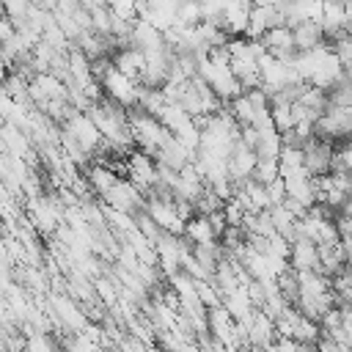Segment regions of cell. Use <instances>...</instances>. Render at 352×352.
<instances>
[{
  "instance_id": "obj_1",
  "label": "cell",
  "mask_w": 352,
  "mask_h": 352,
  "mask_svg": "<svg viewBox=\"0 0 352 352\" xmlns=\"http://www.w3.org/2000/svg\"><path fill=\"white\" fill-rule=\"evenodd\" d=\"M99 85H102L104 99L121 104L124 110H135L138 102H140V82L132 80V77H126V74H121L116 66H110V69L102 74Z\"/></svg>"
},
{
  "instance_id": "obj_2",
  "label": "cell",
  "mask_w": 352,
  "mask_h": 352,
  "mask_svg": "<svg viewBox=\"0 0 352 352\" xmlns=\"http://www.w3.org/2000/svg\"><path fill=\"white\" fill-rule=\"evenodd\" d=\"M66 135H72L74 140H77V146L88 154V157H94V154H99V151H104V135L99 132V126L94 124V118L88 116V113H77V116H72L63 126H60Z\"/></svg>"
},
{
  "instance_id": "obj_3",
  "label": "cell",
  "mask_w": 352,
  "mask_h": 352,
  "mask_svg": "<svg viewBox=\"0 0 352 352\" xmlns=\"http://www.w3.org/2000/svg\"><path fill=\"white\" fill-rule=\"evenodd\" d=\"M126 176H129V182H132L143 195H148V192H154V190L160 187L157 160L148 157V154H143V151H138V148L126 157Z\"/></svg>"
},
{
  "instance_id": "obj_4",
  "label": "cell",
  "mask_w": 352,
  "mask_h": 352,
  "mask_svg": "<svg viewBox=\"0 0 352 352\" xmlns=\"http://www.w3.org/2000/svg\"><path fill=\"white\" fill-rule=\"evenodd\" d=\"M104 206L116 209V212H124V214H132L138 217L140 212H146V195L129 182V179H121L104 198H102Z\"/></svg>"
},
{
  "instance_id": "obj_5",
  "label": "cell",
  "mask_w": 352,
  "mask_h": 352,
  "mask_svg": "<svg viewBox=\"0 0 352 352\" xmlns=\"http://www.w3.org/2000/svg\"><path fill=\"white\" fill-rule=\"evenodd\" d=\"M302 165L314 179L330 176L333 168H336V146L327 143V140H319V138L308 140L305 148H302Z\"/></svg>"
},
{
  "instance_id": "obj_6",
  "label": "cell",
  "mask_w": 352,
  "mask_h": 352,
  "mask_svg": "<svg viewBox=\"0 0 352 352\" xmlns=\"http://www.w3.org/2000/svg\"><path fill=\"white\" fill-rule=\"evenodd\" d=\"M256 168H258V154L256 148H250L248 143L236 140L234 143V151L228 157V176L236 187H242L245 182H250L256 176Z\"/></svg>"
},
{
  "instance_id": "obj_7",
  "label": "cell",
  "mask_w": 352,
  "mask_h": 352,
  "mask_svg": "<svg viewBox=\"0 0 352 352\" xmlns=\"http://www.w3.org/2000/svg\"><path fill=\"white\" fill-rule=\"evenodd\" d=\"M146 214H148L165 234H173V236H182V234H184V226H187V223L179 217L176 201H162V198L148 195V198H146Z\"/></svg>"
},
{
  "instance_id": "obj_8",
  "label": "cell",
  "mask_w": 352,
  "mask_h": 352,
  "mask_svg": "<svg viewBox=\"0 0 352 352\" xmlns=\"http://www.w3.org/2000/svg\"><path fill=\"white\" fill-rule=\"evenodd\" d=\"M289 267H292L294 272H319V270H322L319 245H314V242H308V239H294V242H292Z\"/></svg>"
},
{
  "instance_id": "obj_9",
  "label": "cell",
  "mask_w": 352,
  "mask_h": 352,
  "mask_svg": "<svg viewBox=\"0 0 352 352\" xmlns=\"http://www.w3.org/2000/svg\"><path fill=\"white\" fill-rule=\"evenodd\" d=\"M248 341L253 349H270L275 341H278V327H275V319L267 316L264 311H256L250 324H248Z\"/></svg>"
},
{
  "instance_id": "obj_10",
  "label": "cell",
  "mask_w": 352,
  "mask_h": 352,
  "mask_svg": "<svg viewBox=\"0 0 352 352\" xmlns=\"http://www.w3.org/2000/svg\"><path fill=\"white\" fill-rule=\"evenodd\" d=\"M250 14H253V3H226L223 30L231 38H245V33L250 28Z\"/></svg>"
},
{
  "instance_id": "obj_11",
  "label": "cell",
  "mask_w": 352,
  "mask_h": 352,
  "mask_svg": "<svg viewBox=\"0 0 352 352\" xmlns=\"http://www.w3.org/2000/svg\"><path fill=\"white\" fill-rule=\"evenodd\" d=\"M110 60H113V66H116L121 74H126V77H132V80L140 82V74H143V69H146V52H140V50H135V47H121Z\"/></svg>"
},
{
  "instance_id": "obj_12",
  "label": "cell",
  "mask_w": 352,
  "mask_h": 352,
  "mask_svg": "<svg viewBox=\"0 0 352 352\" xmlns=\"http://www.w3.org/2000/svg\"><path fill=\"white\" fill-rule=\"evenodd\" d=\"M294 47L297 52H311V50H319L327 44V36L322 30L319 22H302V25H294Z\"/></svg>"
},
{
  "instance_id": "obj_13",
  "label": "cell",
  "mask_w": 352,
  "mask_h": 352,
  "mask_svg": "<svg viewBox=\"0 0 352 352\" xmlns=\"http://www.w3.org/2000/svg\"><path fill=\"white\" fill-rule=\"evenodd\" d=\"M182 236L190 242V248L217 245V234H214V228H212L209 217H204V214H195V217L184 226V234H182Z\"/></svg>"
},
{
  "instance_id": "obj_14",
  "label": "cell",
  "mask_w": 352,
  "mask_h": 352,
  "mask_svg": "<svg viewBox=\"0 0 352 352\" xmlns=\"http://www.w3.org/2000/svg\"><path fill=\"white\" fill-rule=\"evenodd\" d=\"M278 179H280V162H278V160H258V168H256L253 182L270 187V184L278 182Z\"/></svg>"
},
{
  "instance_id": "obj_15",
  "label": "cell",
  "mask_w": 352,
  "mask_h": 352,
  "mask_svg": "<svg viewBox=\"0 0 352 352\" xmlns=\"http://www.w3.org/2000/svg\"><path fill=\"white\" fill-rule=\"evenodd\" d=\"M25 349L28 352H60L58 344L50 338V333H30L25 341Z\"/></svg>"
},
{
  "instance_id": "obj_16",
  "label": "cell",
  "mask_w": 352,
  "mask_h": 352,
  "mask_svg": "<svg viewBox=\"0 0 352 352\" xmlns=\"http://www.w3.org/2000/svg\"><path fill=\"white\" fill-rule=\"evenodd\" d=\"M344 72H346V80L352 82V63H346V66H344Z\"/></svg>"
}]
</instances>
